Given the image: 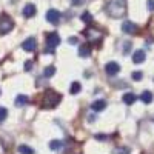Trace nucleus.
Instances as JSON below:
<instances>
[{
  "label": "nucleus",
  "mask_w": 154,
  "mask_h": 154,
  "mask_svg": "<svg viewBox=\"0 0 154 154\" xmlns=\"http://www.w3.org/2000/svg\"><path fill=\"white\" fill-rule=\"evenodd\" d=\"M145 59H146V56H145V51H143V49H137L136 53H134V56H133V62L136 63V65H139V63H143Z\"/></svg>",
  "instance_id": "1a4fd4ad"
},
{
  "label": "nucleus",
  "mask_w": 154,
  "mask_h": 154,
  "mask_svg": "<svg viewBox=\"0 0 154 154\" xmlns=\"http://www.w3.org/2000/svg\"><path fill=\"white\" fill-rule=\"evenodd\" d=\"M60 45V35L57 32H49L46 35V53H54V48Z\"/></svg>",
  "instance_id": "7ed1b4c3"
},
{
  "label": "nucleus",
  "mask_w": 154,
  "mask_h": 154,
  "mask_svg": "<svg viewBox=\"0 0 154 154\" xmlns=\"http://www.w3.org/2000/svg\"><path fill=\"white\" fill-rule=\"evenodd\" d=\"M131 77H133V80H140V79L143 77V74L140 72V71H136V72H133V74H131Z\"/></svg>",
  "instance_id": "5701e85b"
},
{
  "label": "nucleus",
  "mask_w": 154,
  "mask_h": 154,
  "mask_svg": "<svg viewBox=\"0 0 154 154\" xmlns=\"http://www.w3.org/2000/svg\"><path fill=\"white\" fill-rule=\"evenodd\" d=\"M146 5H148V9L149 11H154V0H148Z\"/></svg>",
  "instance_id": "a878e982"
},
{
  "label": "nucleus",
  "mask_w": 154,
  "mask_h": 154,
  "mask_svg": "<svg viewBox=\"0 0 154 154\" xmlns=\"http://www.w3.org/2000/svg\"><path fill=\"white\" fill-rule=\"evenodd\" d=\"M82 20L85 23H91V14H89V12H83V14H82Z\"/></svg>",
  "instance_id": "4be33fe9"
},
{
  "label": "nucleus",
  "mask_w": 154,
  "mask_h": 154,
  "mask_svg": "<svg viewBox=\"0 0 154 154\" xmlns=\"http://www.w3.org/2000/svg\"><path fill=\"white\" fill-rule=\"evenodd\" d=\"M56 74V68L54 66H46L45 69H43V75L45 77H53Z\"/></svg>",
  "instance_id": "6ab92c4d"
},
{
  "label": "nucleus",
  "mask_w": 154,
  "mask_h": 154,
  "mask_svg": "<svg viewBox=\"0 0 154 154\" xmlns=\"http://www.w3.org/2000/svg\"><path fill=\"white\" fill-rule=\"evenodd\" d=\"M6 117H8V111H6V108L0 106V123H2Z\"/></svg>",
  "instance_id": "412c9836"
},
{
  "label": "nucleus",
  "mask_w": 154,
  "mask_h": 154,
  "mask_svg": "<svg viewBox=\"0 0 154 154\" xmlns=\"http://www.w3.org/2000/svg\"><path fill=\"white\" fill-rule=\"evenodd\" d=\"M28 102H29V99L26 96H23V94H20V96L16 97V105L17 106H23V105H26Z\"/></svg>",
  "instance_id": "2eb2a0df"
},
{
  "label": "nucleus",
  "mask_w": 154,
  "mask_h": 154,
  "mask_svg": "<svg viewBox=\"0 0 154 154\" xmlns=\"http://www.w3.org/2000/svg\"><path fill=\"white\" fill-rule=\"evenodd\" d=\"M89 122H93V120H96V116H89V119H88Z\"/></svg>",
  "instance_id": "cd10ccee"
},
{
  "label": "nucleus",
  "mask_w": 154,
  "mask_h": 154,
  "mask_svg": "<svg viewBox=\"0 0 154 154\" xmlns=\"http://www.w3.org/2000/svg\"><path fill=\"white\" fill-rule=\"evenodd\" d=\"M136 96L133 94V93H125L123 94V97H122V100H123V103H126V105H133L134 102H136Z\"/></svg>",
  "instance_id": "f8f14e48"
},
{
  "label": "nucleus",
  "mask_w": 154,
  "mask_h": 154,
  "mask_svg": "<svg viewBox=\"0 0 154 154\" xmlns=\"http://www.w3.org/2000/svg\"><path fill=\"white\" fill-rule=\"evenodd\" d=\"M60 100H62V96L59 93H56L54 89H46L43 94V99H42V108L45 109L56 108Z\"/></svg>",
  "instance_id": "f03ea898"
},
{
  "label": "nucleus",
  "mask_w": 154,
  "mask_h": 154,
  "mask_svg": "<svg viewBox=\"0 0 154 154\" xmlns=\"http://www.w3.org/2000/svg\"><path fill=\"white\" fill-rule=\"evenodd\" d=\"M130 48H131V43H130V42H125V49H123V53H125V54H128Z\"/></svg>",
  "instance_id": "393cba45"
},
{
  "label": "nucleus",
  "mask_w": 154,
  "mask_h": 154,
  "mask_svg": "<svg viewBox=\"0 0 154 154\" xmlns=\"http://www.w3.org/2000/svg\"><path fill=\"white\" fill-rule=\"evenodd\" d=\"M152 99H154V97H152V93H151V91H143V93H142V96H140V100H142L143 103H146V105H148V103H151Z\"/></svg>",
  "instance_id": "4468645a"
},
{
  "label": "nucleus",
  "mask_w": 154,
  "mask_h": 154,
  "mask_svg": "<svg viewBox=\"0 0 154 154\" xmlns=\"http://www.w3.org/2000/svg\"><path fill=\"white\" fill-rule=\"evenodd\" d=\"M106 12L112 19H120L126 14V2L125 0H109L106 3Z\"/></svg>",
  "instance_id": "f257e3e1"
},
{
  "label": "nucleus",
  "mask_w": 154,
  "mask_h": 154,
  "mask_svg": "<svg viewBox=\"0 0 154 154\" xmlns=\"http://www.w3.org/2000/svg\"><path fill=\"white\" fill-rule=\"evenodd\" d=\"M35 12H37V8H35V5H32V3H28L26 6L23 8V16L26 17V19L35 16Z\"/></svg>",
  "instance_id": "9d476101"
},
{
  "label": "nucleus",
  "mask_w": 154,
  "mask_h": 154,
  "mask_svg": "<svg viewBox=\"0 0 154 154\" xmlns=\"http://www.w3.org/2000/svg\"><path fill=\"white\" fill-rule=\"evenodd\" d=\"M19 152L20 154H34V149L29 148L28 145H20L19 146Z\"/></svg>",
  "instance_id": "a211bd4d"
},
{
  "label": "nucleus",
  "mask_w": 154,
  "mask_h": 154,
  "mask_svg": "<svg viewBox=\"0 0 154 154\" xmlns=\"http://www.w3.org/2000/svg\"><path fill=\"white\" fill-rule=\"evenodd\" d=\"M68 42H69L71 45H77V37H69Z\"/></svg>",
  "instance_id": "bb28decb"
},
{
  "label": "nucleus",
  "mask_w": 154,
  "mask_h": 154,
  "mask_svg": "<svg viewBox=\"0 0 154 154\" xmlns=\"http://www.w3.org/2000/svg\"><path fill=\"white\" fill-rule=\"evenodd\" d=\"M80 89H82V85L79 82H72L71 88H69V93L71 94H77V93H80Z\"/></svg>",
  "instance_id": "f3484780"
},
{
  "label": "nucleus",
  "mask_w": 154,
  "mask_h": 154,
  "mask_svg": "<svg viewBox=\"0 0 154 154\" xmlns=\"http://www.w3.org/2000/svg\"><path fill=\"white\" fill-rule=\"evenodd\" d=\"M60 17H62V14H60L57 9H49L46 12V20L51 25H59L60 23Z\"/></svg>",
  "instance_id": "39448f33"
},
{
  "label": "nucleus",
  "mask_w": 154,
  "mask_h": 154,
  "mask_svg": "<svg viewBox=\"0 0 154 154\" xmlns=\"http://www.w3.org/2000/svg\"><path fill=\"white\" fill-rule=\"evenodd\" d=\"M31 66H32V62L28 60L26 63H25V71H31Z\"/></svg>",
  "instance_id": "b1692460"
},
{
  "label": "nucleus",
  "mask_w": 154,
  "mask_h": 154,
  "mask_svg": "<svg viewBox=\"0 0 154 154\" xmlns=\"http://www.w3.org/2000/svg\"><path fill=\"white\" fill-rule=\"evenodd\" d=\"M106 108V102L105 100H96L91 103V109L93 111H103Z\"/></svg>",
  "instance_id": "9b49d317"
},
{
  "label": "nucleus",
  "mask_w": 154,
  "mask_h": 154,
  "mask_svg": "<svg viewBox=\"0 0 154 154\" xmlns=\"http://www.w3.org/2000/svg\"><path fill=\"white\" fill-rule=\"evenodd\" d=\"M62 146H63L62 140H51V142H49V148L53 149V151H57V149H60Z\"/></svg>",
  "instance_id": "dca6fc26"
},
{
  "label": "nucleus",
  "mask_w": 154,
  "mask_h": 154,
  "mask_svg": "<svg viewBox=\"0 0 154 154\" xmlns=\"http://www.w3.org/2000/svg\"><path fill=\"white\" fill-rule=\"evenodd\" d=\"M122 31H123L125 34H136V32H137V26H136L133 22L126 20V22H123V25H122Z\"/></svg>",
  "instance_id": "6e6552de"
},
{
  "label": "nucleus",
  "mask_w": 154,
  "mask_h": 154,
  "mask_svg": "<svg viewBox=\"0 0 154 154\" xmlns=\"http://www.w3.org/2000/svg\"><path fill=\"white\" fill-rule=\"evenodd\" d=\"M22 48L25 49V51H28V53H32V51L37 48V43H35V38L34 37H29V38H26L23 43H22Z\"/></svg>",
  "instance_id": "0eeeda50"
},
{
  "label": "nucleus",
  "mask_w": 154,
  "mask_h": 154,
  "mask_svg": "<svg viewBox=\"0 0 154 154\" xmlns=\"http://www.w3.org/2000/svg\"><path fill=\"white\" fill-rule=\"evenodd\" d=\"M120 71V66H119V63H116V62H109L105 65V72L108 75H116Z\"/></svg>",
  "instance_id": "423d86ee"
},
{
  "label": "nucleus",
  "mask_w": 154,
  "mask_h": 154,
  "mask_svg": "<svg viewBox=\"0 0 154 154\" xmlns=\"http://www.w3.org/2000/svg\"><path fill=\"white\" fill-rule=\"evenodd\" d=\"M112 154H130V148H126V146L116 148V149L112 151Z\"/></svg>",
  "instance_id": "aec40b11"
},
{
  "label": "nucleus",
  "mask_w": 154,
  "mask_h": 154,
  "mask_svg": "<svg viewBox=\"0 0 154 154\" xmlns=\"http://www.w3.org/2000/svg\"><path fill=\"white\" fill-rule=\"evenodd\" d=\"M79 56L80 57H89L91 56V48H89L88 45H82L79 48Z\"/></svg>",
  "instance_id": "ddd939ff"
},
{
  "label": "nucleus",
  "mask_w": 154,
  "mask_h": 154,
  "mask_svg": "<svg viewBox=\"0 0 154 154\" xmlns=\"http://www.w3.org/2000/svg\"><path fill=\"white\" fill-rule=\"evenodd\" d=\"M14 28V22L8 14H2L0 17V34H8L9 31H12Z\"/></svg>",
  "instance_id": "20e7f679"
}]
</instances>
